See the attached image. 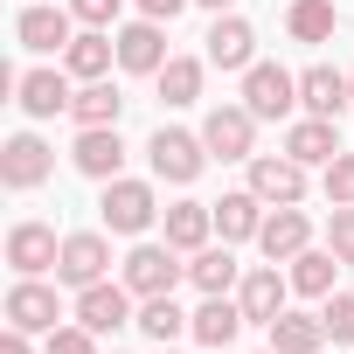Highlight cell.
Masks as SVG:
<instances>
[{"mask_svg":"<svg viewBox=\"0 0 354 354\" xmlns=\"http://www.w3.org/2000/svg\"><path fill=\"white\" fill-rule=\"evenodd\" d=\"M146 160H153V174H160V181L188 188L195 174L209 167V146H202V132H174V125H160V132L146 139Z\"/></svg>","mask_w":354,"mask_h":354,"instance_id":"cell-1","label":"cell"},{"mask_svg":"<svg viewBox=\"0 0 354 354\" xmlns=\"http://www.w3.org/2000/svg\"><path fill=\"white\" fill-rule=\"evenodd\" d=\"M97 216H104V230H118V236H139V230H153V216H167L160 202H153V188L146 181H104V202H97Z\"/></svg>","mask_w":354,"mask_h":354,"instance_id":"cell-2","label":"cell"},{"mask_svg":"<svg viewBox=\"0 0 354 354\" xmlns=\"http://www.w3.org/2000/svg\"><path fill=\"white\" fill-rule=\"evenodd\" d=\"M181 278H188V264H181V250H174V243H139V250L125 257L132 299H160V292H174Z\"/></svg>","mask_w":354,"mask_h":354,"instance_id":"cell-3","label":"cell"},{"mask_svg":"<svg viewBox=\"0 0 354 354\" xmlns=\"http://www.w3.org/2000/svg\"><path fill=\"white\" fill-rule=\"evenodd\" d=\"M243 104H250V118H285L299 104V77L278 70V63H250L243 70Z\"/></svg>","mask_w":354,"mask_h":354,"instance_id":"cell-4","label":"cell"},{"mask_svg":"<svg viewBox=\"0 0 354 354\" xmlns=\"http://www.w3.org/2000/svg\"><path fill=\"white\" fill-rule=\"evenodd\" d=\"M250 139H257L250 104H216V111L202 118V146H209L216 160H257V153H250Z\"/></svg>","mask_w":354,"mask_h":354,"instance_id":"cell-5","label":"cell"},{"mask_svg":"<svg viewBox=\"0 0 354 354\" xmlns=\"http://www.w3.org/2000/svg\"><path fill=\"white\" fill-rule=\"evenodd\" d=\"M250 195L271 202V209H292V202L306 195V167H299L292 153H257V160H250Z\"/></svg>","mask_w":354,"mask_h":354,"instance_id":"cell-6","label":"cell"},{"mask_svg":"<svg viewBox=\"0 0 354 354\" xmlns=\"http://www.w3.org/2000/svg\"><path fill=\"white\" fill-rule=\"evenodd\" d=\"M49 167H56V153L35 139V132H15L8 146H0V181H8L15 195H28V188H42L49 181Z\"/></svg>","mask_w":354,"mask_h":354,"instance_id":"cell-7","label":"cell"},{"mask_svg":"<svg viewBox=\"0 0 354 354\" xmlns=\"http://www.w3.org/2000/svg\"><path fill=\"white\" fill-rule=\"evenodd\" d=\"M8 264H15V278H42V271H56V264H63L56 230H49V223H15V230H8Z\"/></svg>","mask_w":354,"mask_h":354,"instance_id":"cell-8","label":"cell"},{"mask_svg":"<svg viewBox=\"0 0 354 354\" xmlns=\"http://www.w3.org/2000/svg\"><path fill=\"white\" fill-rule=\"evenodd\" d=\"M104 271H111V243L97 236V230H77V236H63V264H56V278L63 285H104Z\"/></svg>","mask_w":354,"mask_h":354,"instance_id":"cell-9","label":"cell"},{"mask_svg":"<svg viewBox=\"0 0 354 354\" xmlns=\"http://www.w3.org/2000/svg\"><path fill=\"white\" fill-rule=\"evenodd\" d=\"M77 319L91 326V333H118V326H132L139 313H132V285H84L77 292Z\"/></svg>","mask_w":354,"mask_h":354,"instance_id":"cell-10","label":"cell"},{"mask_svg":"<svg viewBox=\"0 0 354 354\" xmlns=\"http://www.w3.org/2000/svg\"><path fill=\"white\" fill-rule=\"evenodd\" d=\"M70 160H77V174H91V181H118V167H125L118 125H84L77 146H70Z\"/></svg>","mask_w":354,"mask_h":354,"instance_id":"cell-11","label":"cell"},{"mask_svg":"<svg viewBox=\"0 0 354 354\" xmlns=\"http://www.w3.org/2000/svg\"><path fill=\"white\" fill-rule=\"evenodd\" d=\"M285 292H292V278H278V264H257V271H243L236 306H243V319H250V326H271V319L285 313Z\"/></svg>","mask_w":354,"mask_h":354,"instance_id":"cell-12","label":"cell"},{"mask_svg":"<svg viewBox=\"0 0 354 354\" xmlns=\"http://www.w3.org/2000/svg\"><path fill=\"white\" fill-rule=\"evenodd\" d=\"M56 285H42V278H15V292H8V326H21V333H56Z\"/></svg>","mask_w":354,"mask_h":354,"instance_id":"cell-13","label":"cell"},{"mask_svg":"<svg viewBox=\"0 0 354 354\" xmlns=\"http://www.w3.org/2000/svg\"><path fill=\"white\" fill-rule=\"evenodd\" d=\"M257 250H264L271 264H292L299 250H313V223L299 216V202H292V209H271V216H264V230H257Z\"/></svg>","mask_w":354,"mask_h":354,"instance_id":"cell-14","label":"cell"},{"mask_svg":"<svg viewBox=\"0 0 354 354\" xmlns=\"http://www.w3.org/2000/svg\"><path fill=\"white\" fill-rule=\"evenodd\" d=\"M70 8H21V21H15V35H21V49H35V56H56V49H70L77 35H70Z\"/></svg>","mask_w":354,"mask_h":354,"instance_id":"cell-15","label":"cell"},{"mask_svg":"<svg viewBox=\"0 0 354 354\" xmlns=\"http://www.w3.org/2000/svg\"><path fill=\"white\" fill-rule=\"evenodd\" d=\"M118 70H132V77H160V70H167V35H160V21L118 28Z\"/></svg>","mask_w":354,"mask_h":354,"instance_id":"cell-16","label":"cell"},{"mask_svg":"<svg viewBox=\"0 0 354 354\" xmlns=\"http://www.w3.org/2000/svg\"><path fill=\"white\" fill-rule=\"evenodd\" d=\"M250 56H257V28H250L243 15H216V28H209V63H216V70H250Z\"/></svg>","mask_w":354,"mask_h":354,"instance_id":"cell-17","label":"cell"},{"mask_svg":"<svg viewBox=\"0 0 354 354\" xmlns=\"http://www.w3.org/2000/svg\"><path fill=\"white\" fill-rule=\"evenodd\" d=\"M15 97H21V111L28 118H56V111H70V70H28L21 84H15Z\"/></svg>","mask_w":354,"mask_h":354,"instance_id":"cell-18","label":"cell"},{"mask_svg":"<svg viewBox=\"0 0 354 354\" xmlns=\"http://www.w3.org/2000/svg\"><path fill=\"white\" fill-rule=\"evenodd\" d=\"M111 56H118V35H104V28H84V35L63 49V70H70L77 84H97V77L111 70Z\"/></svg>","mask_w":354,"mask_h":354,"instance_id":"cell-19","label":"cell"},{"mask_svg":"<svg viewBox=\"0 0 354 354\" xmlns=\"http://www.w3.org/2000/svg\"><path fill=\"white\" fill-rule=\"evenodd\" d=\"M347 97H354V84H347L340 70H326V63H313V70L299 77V104H306L313 118H340Z\"/></svg>","mask_w":354,"mask_h":354,"instance_id":"cell-20","label":"cell"},{"mask_svg":"<svg viewBox=\"0 0 354 354\" xmlns=\"http://www.w3.org/2000/svg\"><path fill=\"white\" fill-rule=\"evenodd\" d=\"M285 153H292L299 167H326V160L340 153V132H333V118H313V111H306V118L285 132Z\"/></svg>","mask_w":354,"mask_h":354,"instance_id":"cell-21","label":"cell"},{"mask_svg":"<svg viewBox=\"0 0 354 354\" xmlns=\"http://www.w3.org/2000/svg\"><path fill=\"white\" fill-rule=\"evenodd\" d=\"M243 326H250V319H243V306H236L230 292H216V299H202V313H195V326H188V333H195L202 347H230Z\"/></svg>","mask_w":354,"mask_h":354,"instance_id":"cell-22","label":"cell"},{"mask_svg":"<svg viewBox=\"0 0 354 354\" xmlns=\"http://www.w3.org/2000/svg\"><path fill=\"white\" fill-rule=\"evenodd\" d=\"M264 333H271L278 354H319V347H326V319H319V313H278Z\"/></svg>","mask_w":354,"mask_h":354,"instance_id":"cell-23","label":"cell"},{"mask_svg":"<svg viewBox=\"0 0 354 354\" xmlns=\"http://www.w3.org/2000/svg\"><path fill=\"white\" fill-rule=\"evenodd\" d=\"M209 230H216V202H174L167 209V243L174 250H209Z\"/></svg>","mask_w":354,"mask_h":354,"instance_id":"cell-24","label":"cell"},{"mask_svg":"<svg viewBox=\"0 0 354 354\" xmlns=\"http://www.w3.org/2000/svg\"><path fill=\"white\" fill-rule=\"evenodd\" d=\"M132 326L167 347V340H181V333L195 326V313H181V306H174V292H160V299H139V319H132Z\"/></svg>","mask_w":354,"mask_h":354,"instance_id":"cell-25","label":"cell"},{"mask_svg":"<svg viewBox=\"0 0 354 354\" xmlns=\"http://www.w3.org/2000/svg\"><path fill=\"white\" fill-rule=\"evenodd\" d=\"M216 230H223V243H243V236H257V230H264V202H257L250 188L223 195V202H216Z\"/></svg>","mask_w":354,"mask_h":354,"instance_id":"cell-26","label":"cell"},{"mask_svg":"<svg viewBox=\"0 0 354 354\" xmlns=\"http://www.w3.org/2000/svg\"><path fill=\"white\" fill-rule=\"evenodd\" d=\"M333 271H340V257H333V250H299L285 278H292V292H299V299H333Z\"/></svg>","mask_w":354,"mask_h":354,"instance_id":"cell-27","label":"cell"},{"mask_svg":"<svg viewBox=\"0 0 354 354\" xmlns=\"http://www.w3.org/2000/svg\"><path fill=\"white\" fill-rule=\"evenodd\" d=\"M118 111H125V97H118L111 77H97V84H84V91L70 97V118H77V125H118Z\"/></svg>","mask_w":354,"mask_h":354,"instance_id":"cell-28","label":"cell"},{"mask_svg":"<svg viewBox=\"0 0 354 354\" xmlns=\"http://www.w3.org/2000/svg\"><path fill=\"white\" fill-rule=\"evenodd\" d=\"M188 278H195V292L202 299H216V292H230V285H243V271H236V257H230V243L216 250H195V264H188Z\"/></svg>","mask_w":354,"mask_h":354,"instance_id":"cell-29","label":"cell"},{"mask_svg":"<svg viewBox=\"0 0 354 354\" xmlns=\"http://www.w3.org/2000/svg\"><path fill=\"white\" fill-rule=\"evenodd\" d=\"M153 84H160V104H195L202 97V63L195 56H167V70Z\"/></svg>","mask_w":354,"mask_h":354,"instance_id":"cell-30","label":"cell"},{"mask_svg":"<svg viewBox=\"0 0 354 354\" xmlns=\"http://www.w3.org/2000/svg\"><path fill=\"white\" fill-rule=\"evenodd\" d=\"M285 28H292V42H326L340 28V15H333V0H292Z\"/></svg>","mask_w":354,"mask_h":354,"instance_id":"cell-31","label":"cell"},{"mask_svg":"<svg viewBox=\"0 0 354 354\" xmlns=\"http://www.w3.org/2000/svg\"><path fill=\"white\" fill-rule=\"evenodd\" d=\"M319 188H326L333 209H354V153H333V160H326V181H319Z\"/></svg>","mask_w":354,"mask_h":354,"instance_id":"cell-32","label":"cell"},{"mask_svg":"<svg viewBox=\"0 0 354 354\" xmlns=\"http://www.w3.org/2000/svg\"><path fill=\"white\" fill-rule=\"evenodd\" d=\"M319 319H326V340H354V292H333Z\"/></svg>","mask_w":354,"mask_h":354,"instance_id":"cell-33","label":"cell"},{"mask_svg":"<svg viewBox=\"0 0 354 354\" xmlns=\"http://www.w3.org/2000/svg\"><path fill=\"white\" fill-rule=\"evenodd\" d=\"M326 250L354 271V209H333V223H326Z\"/></svg>","mask_w":354,"mask_h":354,"instance_id":"cell-34","label":"cell"},{"mask_svg":"<svg viewBox=\"0 0 354 354\" xmlns=\"http://www.w3.org/2000/svg\"><path fill=\"white\" fill-rule=\"evenodd\" d=\"M49 354H97V333L77 319V326H56L49 333Z\"/></svg>","mask_w":354,"mask_h":354,"instance_id":"cell-35","label":"cell"},{"mask_svg":"<svg viewBox=\"0 0 354 354\" xmlns=\"http://www.w3.org/2000/svg\"><path fill=\"white\" fill-rule=\"evenodd\" d=\"M70 15L91 21V28H111V21H118V0H70Z\"/></svg>","mask_w":354,"mask_h":354,"instance_id":"cell-36","label":"cell"},{"mask_svg":"<svg viewBox=\"0 0 354 354\" xmlns=\"http://www.w3.org/2000/svg\"><path fill=\"white\" fill-rule=\"evenodd\" d=\"M181 8H195V0H139V15H146V21H174Z\"/></svg>","mask_w":354,"mask_h":354,"instance_id":"cell-37","label":"cell"},{"mask_svg":"<svg viewBox=\"0 0 354 354\" xmlns=\"http://www.w3.org/2000/svg\"><path fill=\"white\" fill-rule=\"evenodd\" d=\"M0 354H28V333H21V326H8V333H0Z\"/></svg>","mask_w":354,"mask_h":354,"instance_id":"cell-38","label":"cell"},{"mask_svg":"<svg viewBox=\"0 0 354 354\" xmlns=\"http://www.w3.org/2000/svg\"><path fill=\"white\" fill-rule=\"evenodd\" d=\"M195 8H216V15H223V8H236V0H195Z\"/></svg>","mask_w":354,"mask_h":354,"instance_id":"cell-39","label":"cell"},{"mask_svg":"<svg viewBox=\"0 0 354 354\" xmlns=\"http://www.w3.org/2000/svg\"><path fill=\"white\" fill-rule=\"evenodd\" d=\"M264 354H278V347H264Z\"/></svg>","mask_w":354,"mask_h":354,"instance_id":"cell-40","label":"cell"},{"mask_svg":"<svg viewBox=\"0 0 354 354\" xmlns=\"http://www.w3.org/2000/svg\"><path fill=\"white\" fill-rule=\"evenodd\" d=\"M160 354H174V347H160Z\"/></svg>","mask_w":354,"mask_h":354,"instance_id":"cell-41","label":"cell"},{"mask_svg":"<svg viewBox=\"0 0 354 354\" xmlns=\"http://www.w3.org/2000/svg\"><path fill=\"white\" fill-rule=\"evenodd\" d=\"M347 84H354V70H347Z\"/></svg>","mask_w":354,"mask_h":354,"instance_id":"cell-42","label":"cell"}]
</instances>
